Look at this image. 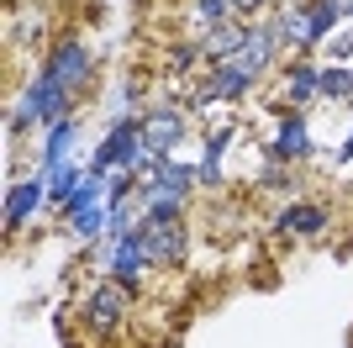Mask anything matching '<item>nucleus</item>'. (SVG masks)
I'll list each match as a JSON object with an SVG mask.
<instances>
[{
    "label": "nucleus",
    "mask_w": 353,
    "mask_h": 348,
    "mask_svg": "<svg viewBox=\"0 0 353 348\" xmlns=\"http://www.w3.org/2000/svg\"><path fill=\"white\" fill-rule=\"evenodd\" d=\"M280 16V37L285 48H290L295 58H311V48H322L332 32L343 27V6L338 0H295V6H285Z\"/></svg>",
    "instance_id": "f257e3e1"
},
{
    "label": "nucleus",
    "mask_w": 353,
    "mask_h": 348,
    "mask_svg": "<svg viewBox=\"0 0 353 348\" xmlns=\"http://www.w3.org/2000/svg\"><path fill=\"white\" fill-rule=\"evenodd\" d=\"M316 153V137H311L306 116L301 111H280V122H274V137H269V159L274 164H301Z\"/></svg>",
    "instance_id": "1a4fd4ad"
},
{
    "label": "nucleus",
    "mask_w": 353,
    "mask_h": 348,
    "mask_svg": "<svg viewBox=\"0 0 353 348\" xmlns=\"http://www.w3.org/2000/svg\"><path fill=\"white\" fill-rule=\"evenodd\" d=\"M243 32H248V21H216V27L201 32V53L211 64H232L243 53Z\"/></svg>",
    "instance_id": "dca6fc26"
},
{
    "label": "nucleus",
    "mask_w": 353,
    "mask_h": 348,
    "mask_svg": "<svg viewBox=\"0 0 353 348\" xmlns=\"http://www.w3.org/2000/svg\"><path fill=\"white\" fill-rule=\"evenodd\" d=\"M206 90L216 95L221 106H232V101H243V95L253 90V74L243 69V64H216V69H211V79H206Z\"/></svg>",
    "instance_id": "a211bd4d"
},
{
    "label": "nucleus",
    "mask_w": 353,
    "mask_h": 348,
    "mask_svg": "<svg viewBox=\"0 0 353 348\" xmlns=\"http://www.w3.org/2000/svg\"><path fill=\"white\" fill-rule=\"evenodd\" d=\"M338 159H343V164H353V137L343 143V153H338Z\"/></svg>",
    "instance_id": "a878e982"
},
{
    "label": "nucleus",
    "mask_w": 353,
    "mask_h": 348,
    "mask_svg": "<svg viewBox=\"0 0 353 348\" xmlns=\"http://www.w3.org/2000/svg\"><path fill=\"white\" fill-rule=\"evenodd\" d=\"M327 222H332V211L322 201H295L285 211H274V232L280 238H322Z\"/></svg>",
    "instance_id": "4468645a"
},
{
    "label": "nucleus",
    "mask_w": 353,
    "mask_h": 348,
    "mask_svg": "<svg viewBox=\"0 0 353 348\" xmlns=\"http://www.w3.org/2000/svg\"><path fill=\"white\" fill-rule=\"evenodd\" d=\"M327 64H353V27H343V32H332L327 37Z\"/></svg>",
    "instance_id": "5701e85b"
},
{
    "label": "nucleus",
    "mask_w": 353,
    "mask_h": 348,
    "mask_svg": "<svg viewBox=\"0 0 353 348\" xmlns=\"http://www.w3.org/2000/svg\"><path fill=\"white\" fill-rule=\"evenodd\" d=\"M169 58H174V69H195V64L206 58V53H201V37H195V43H174V53H169Z\"/></svg>",
    "instance_id": "b1692460"
},
{
    "label": "nucleus",
    "mask_w": 353,
    "mask_h": 348,
    "mask_svg": "<svg viewBox=\"0 0 353 348\" xmlns=\"http://www.w3.org/2000/svg\"><path fill=\"white\" fill-rule=\"evenodd\" d=\"M48 201V174H27L21 185L6 190V232H21L32 217H37V206Z\"/></svg>",
    "instance_id": "ddd939ff"
},
{
    "label": "nucleus",
    "mask_w": 353,
    "mask_h": 348,
    "mask_svg": "<svg viewBox=\"0 0 353 348\" xmlns=\"http://www.w3.org/2000/svg\"><path fill=\"white\" fill-rule=\"evenodd\" d=\"M190 132V116L185 106H143V148L159 153V159H174L179 143Z\"/></svg>",
    "instance_id": "423d86ee"
},
{
    "label": "nucleus",
    "mask_w": 353,
    "mask_h": 348,
    "mask_svg": "<svg viewBox=\"0 0 353 348\" xmlns=\"http://www.w3.org/2000/svg\"><path fill=\"white\" fill-rule=\"evenodd\" d=\"M264 6H269V0H232V21H237V16H259Z\"/></svg>",
    "instance_id": "393cba45"
},
{
    "label": "nucleus",
    "mask_w": 353,
    "mask_h": 348,
    "mask_svg": "<svg viewBox=\"0 0 353 348\" xmlns=\"http://www.w3.org/2000/svg\"><path fill=\"white\" fill-rule=\"evenodd\" d=\"M85 174H90V169H79V164H59V169L48 174V201H53V206H63V201L74 195V190L85 185Z\"/></svg>",
    "instance_id": "aec40b11"
},
{
    "label": "nucleus",
    "mask_w": 353,
    "mask_h": 348,
    "mask_svg": "<svg viewBox=\"0 0 353 348\" xmlns=\"http://www.w3.org/2000/svg\"><path fill=\"white\" fill-rule=\"evenodd\" d=\"M43 74H53V79H59L69 95H79V90L90 85V74H95V58H90V48L79 43V37H63V43L48 48Z\"/></svg>",
    "instance_id": "6e6552de"
},
{
    "label": "nucleus",
    "mask_w": 353,
    "mask_h": 348,
    "mask_svg": "<svg viewBox=\"0 0 353 348\" xmlns=\"http://www.w3.org/2000/svg\"><path fill=\"white\" fill-rule=\"evenodd\" d=\"M311 101H322V64L290 58V64H285V101H280V111H306Z\"/></svg>",
    "instance_id": "f8f14e48"
},
{
    "label": "nucleus",
    "mask_w": 353,
    "mask_h": 348,
    "mask_svg": "<svg viewBox=\"0 0 353 348\" xmlns=\"http://www.w3.org/2000/svg\"><path fill=\"white\" fill-rule=\"evenodd\" d=\"M280 48H285V37H280V16H253L248 32H243V53H237L232 64H243L253 79H264V74L280 64Z\"/></svg>",
    "instance_id": "39448f33"
},
{
    "label": "nucleus",
    "mask_w": 353,
    "mask_h": 348,
    "mask_svg": "<svg viewBox=\"0 0 353 348\" xmlns=\"http://www.w3.org/2000/svg\"><path fill=\"white\" fill-rule=\"evenodd\" d=\"M338 6H343V21H353V0H338Z\"/></svg>",
    "instance_id": "bb28decb"
},
{
    "label": "nucleus",
    "mask_w": 353,
    "mask_h": 348,
    "mask_svg": "<svg viewBox=\"0 0 353 348\" xmlns=\"http://www.w3.org/2000/svg\"><path fill=\"white\" fill-rule=\"evenodd\" d=\"M6 6H16V0H6Z\"/></svg>",
    "instance_id": "cd10ccee"
},
{
    "label": "nucleus",
    "mask_w": 353,
    "mask_h": 348,
    "mask_svg": "<svg viewBox=\"0 0 353 348\" xmlns=\"http://www.w3.org/2000/svg\"><path fill=\"white\" fill-rule=\"evenodd\" d=\"M237 143V122H216L206 132V148H201V185H221L227 174H221V159H227V148Z\"/></svg>",
    "instance_id": "2eb2a0df"
},
{
    "label": "nucleus",
    "mask_w": 353,
    "mask_h": 348,
    "mask_svg": "<svg viewBox=\"0 0 353 348\" xmlns=\"http://www.w3.org/2000/svg\"><path fill=\"white\" fill-rule=\"evenodd\" d=\"M90 206H111V174H85V185L74 190L59 211L63 217H79V211H90Z\"/></svg>",
    "instance_id": "6ab92c4d"
},
{
    "label": "nucleus",
    "mask_w": 353,
    "mask_h": 348,
    "mask_svg": "<svg viewBox=\"0 0 353 348\" xmlns=\"http://www.w3.org/2000/svg\"><path fill=\"white\" fill-rule=\"evenodd\" d=\"M148 248V264H185L190 253V238H185V222H137Z\"/></svg>",
    "instance_id": "9d476101"
},
{
    "label": "nucleus",
    "mask_w": 353,
    "mask_h": 348,
    "mask_svg": "<svg viewBox=\"0 0 353 348\" xmlns=\"http://www.w3.org/2000/svg\"><path fill=\"white\" fill-rule=\"evenodd\" d=\"M105 275H117L121 285H132L148 275V248H143V232H127V238H117V243H105Z\"/></svg>",
    "instance_id": "9b49d317"
},
{
    "label": "nucleus",
    "mask_w": 353,
    "mask_h": 348,
    "mask_svg": "<svg viewBox=\"0 0 353 348\" xmlns=\"http://www.w3.org/2000/svg\"><path fill=\"white\" fill-rule=\"evenodd\" d=\"M195 185H201V164L163 159L159 174H148L143 185H137V195H143V206H153V201H185V206H190Z\"/></svg>",
    "instance_id": "0eeeda50"
},
{
    "label": "nucleus",
    "mask_w": 353,
    "mask_h": 348,
    "mask_svg": "<svg viewBox=\"0 0 353 348\" xmlns=\"http://www.w3.org/2000/svg\"><path fill=\"white\" fill-rule=\"evenodd\" d=\"M322 101H353V64H322Z\"/></svg>",
    "instance_id": "412c9836"
},
{
    "label": "nucleus",
    "mask_w": 353,
    "mask_h": 348,
    "mask_svg": "<svg viewBox=\"0 0 353 348\" xmlns=\"http://www.w3.org/2000/svg\"><path fill=\"white\" fill-rule=\"evenodd\" d=\"M195 16H201V32L216 21H232V0H195Z\"/></svg>",
    "instance_id": "4be33fe9"
},
{
    "label": "nucleus",
    "mask_w": 353,
    "mask_h": 348,
    "mask_svg": "<svg viewBox=\"0 0 353 348\" xmlns=\"http://www.w3.org/2000/svg\"><path fill=\"white\" fill-rule=\"evenodd\" d=\"M63 116H74V95L53 79V74H32L27 90H21V101L11 106V116H6V132L11 137H21V132L32 127H53V122H63Z\"/></svg>",
    "instance_id": "f03ea898"
},
{
    "label": "nucleus",
    "mask_w": 353,
    "mask_h": 348,
    "mask_svg": "<svg viewBox=\"0 0 353 348\" xmlns=\"http://www.w3.org/2000/svg\"><path fill=\"white\" fill-rule=\"evenodd\" d=\"M137 164H143V116H117L95 148V159H90V174H117V169H137Z\"/></svg>",
    "instance_id": "7ed1b4c3"
},
{
    "label": "nucleus",
    "mask_w": 353,
    "mask_h": 348,
    "mask_svg": "<svg viewBox=\"0 0 353 348\" xmlns=\"http://www.w3.org/2000/svg\"><path fill=\"white\" fill-rule=\"evenodd\" d=\"M137 301V290L132 285H121L117 275H105L101 285H90L85 290V301H79V317L95 327V333H117L121 322H127V306Z\"/></svg>",
    "instance_id": "20e7f679"
},
{
    "label": "nucleus",
    "mask_w": 353,
    "mask_h": 348,
    "mask_svg": "<svg viewBox=\"0 0 353 348\" xmlns=\"http://www.w3.org/2000/svg\"><path fill=\"white\" fill-rule=\"evenodd\" d=\"M74 143H79V122H74V116L53 122V127H48V137H43V169H37V174H53L59 164H69Z\"/></svg>",
    "instance_id": "f3484780"
}]
</instances>
